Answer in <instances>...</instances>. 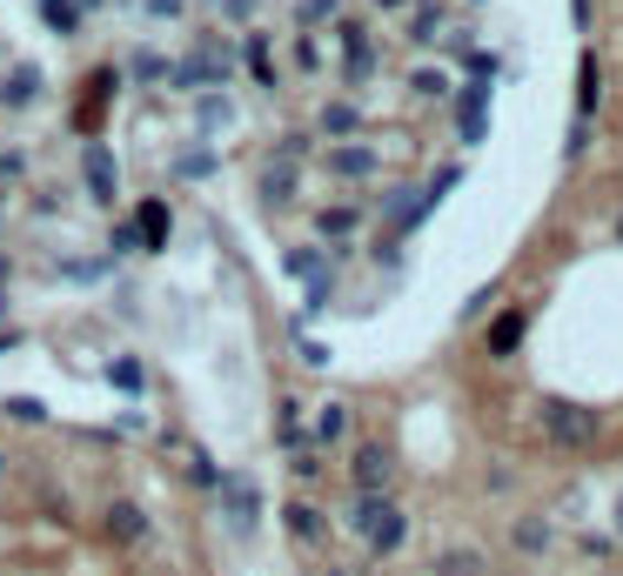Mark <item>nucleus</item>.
I'll return each mask as SVG.
<instances>
[{
	"label": "nucleus",
	"instance_id": "nucleus-21",
	"mask_svg": "<svg viewBox=\"0 0 623 576\" xmlns=\"http://www.w3.org/2000/svg\"><path fill=\"white\" fill-rule=\"evenodd\" d=\"M570 21H577V28H590V0H570Z\"/></svg>",
	"mask_w": 623,
	"mask_h": 576
},
{
	"label": "nucleus",
	"instance_id": "nucleus-8",
	"mask_svg": "<svg viewBox=\"0 0 623 576\" xmlns=\"http://www.w3.org/2000/svg\"><path fill=\"white\" fill-rule=\"evenodd\" d=\"M87 188H95V202H115V161H108V148L87 154Z\"/></svg>",
	"mask_w": 623,
	"mask_h": 576
},
{
	"label": "nucleus",
	"instance_id": "nucleus-26",
	"mask_svg": "<svg viewBox=\"0 0 623 576\" xmlns=\"http://www.w3.org/2000/svg\"><path fill=\"white\" fill-rule=\"evenodd\" d=\"M616 241H623V221H616Z\"/></svg>",
	"mask_w": 623,
	"mask_h": 576
},
{
	"label": "nucleus",
	"instance_id": "nucleus-1",
	"mask_svg": "<svg viewBox=\"0 0 623 576\" xmlns=\"http://www.w3.org/2000/svg\"><path fill=\"white\" fill-rule=\"evenodd\" d=\"M537 423H544V436L557 449H590L603 436V416H597L590 402H570V395H544L537 402Z\"/></svg>",
	"mask_w": 623,
	"mask_h": 576
},
{
	"label": "nucleus",
	"instance_id": "nucleus-5",
	"mask_svg": "<svg viewBox=\"0 0 623 576\" xmlns=\"http://www.w3.org/2000/svg\"><path fill=\"white\" fill-rule=\"evenodd\" d=\"M329 175H342V182L376 175V148H335V154H329Z\"/></svg>",
	"mask_w": 623,
	"mask_h": 576
},
{
	"label": "nucleus",
	"instance_id": "nucleus-6",
	"mask_svg": "<svg viewBox=\"0 0 623 576\" xmlns=\"http://www.w3.org/2000/svg\"><path fill=\"white\" fill-rule=\"evenodd\" d=\"M402 536H409V523H402V510L389 503V510L376 517V530H369V550H376V556H396V550H402Z\"/></svg>",
	"mask_w": 623,
	"mask_h": 576
},
{
	"label": "nucleus",
	"instance_id": "nucleus-11",
	"mask_svg": "<svg viewBox=\"0 0 623 576\" xmlns=\"http://www.w3.org/2000/svg\"><path fill=\"white\" fill-rule=\"evenodd\" d=\"M516 550H523V556H544V550H550V523H544V517H523V523H516Z\"/></svg>",
	"mask_w": 623,
	"mask_h": 576
},
{
	"label": "nucleus",
	"instance_id": "nucleus-14",
	"mask_svg": "<svg viewBox=\"0 0 623 576\" xmlns=\"http://www.w3.org/2000/svg\"><path fill=\"white\" fill-rule=\"evenodd\" d=\"M322 128H329V134L342 141V134H355V128H363V115H355L348 101H335V108H322Z\"/></svg>",
	"mask_w": 623,
	"mask_h": 576
},
{
	"label": "nucleus",
	"instance_id": "nucleus-15",
	"mask_svg": "<svg viewBox=\"0 0 623 576\" xmlns=\"http://www.w3.org/2000/svg\"><path fill=\"white\" fill-rule=\"evenodd\" d=\"M577 67H583V74H577V115H590V108H597V61L583 54Z\"/></svg>",
	"mask_w": 623,
	"mask_h": 576
},
{
	"label": "nucleus",
	"instance_id": "nucleus-20",
	"mask_svg": "<svg viewBox=\"0 0 623 576\" xmlns=\"http://www.w3.org/2000/svg\"><path fill=\"white\" fill-rule=\"evenodd\" d=\"M148 14H161V21H168V14H182V0H148Z\"/></svg>",
	"mask_w": 623,
	"mask_h": 576
},
{
	"label": "nucleus",
	"instance_id": "nucleus-9",
	"mask_svg": "<svg viewBox=\"0 0 623 576\" xmlns=\"http://www.w3.org/2000/svg\"><path fill=\"white\" fill-rule=\"evenodd\" d=\"M282 523H289L302 543H322V530H329V523H322V510H309V503H289V510H282Z\"/></svg>",
	"mask_w": 623,
	"mask_h": 576
},
{
	"label": "nucleus",
	"instance_id": "nucleus-3",
	"mask_svg": "<svg viewBox=\"0 0 623 576\" xmlns=\"http://www.w3.org/2000/svg\"><path fill=\"white\" fill-rule=\"evenodd\" d=\"M523 328H529V315H523V308H503V315L490 322L483 349H490V356H516V349H523Z\"/></svg>",
	"mask_w": 623,
	"mask_h": 576
},
{
	"label": "nucleus",
	"instance_id": "nucleus-2",
	"mask_svg": "<svg viewBox=\"0 0 623 576\" xmlns=\"http://www.w3.org/2000/svg\"><path fill=\"white\" fill-rule=\"evenodd\" d=\"M348 476H355V489H389V476H396V449L389 443H363L348 456Z\"/></svg>",
	"mask_w": 623,
	"mask_h": 576
},
{
	"label": "nucleus",
	"instance_id": "nucleus-10",
	"mask_svg": "<svg viewBox=\"0 0 623 576\" xmlns=\"http://www.w3.org/2000/svg\"><path fill=\"white\" fill-rule=\"evenodd\" d=\"M228 517H235V530H241V536H248V530H255V489H248V482H241V476H235V482H228Z\"/></svg>",
	"mask_w": 623,
	"mask_h": 576
},
{
	"label": "nucleus",
	"instance_id": "nucleus-18",
	"mask_svg": "<svg viewBox=\"0 0 623 576\" xmlns=\"http://www.w3.org/2000/svg\"><path fill=\"white\" fill-rule=\"evenodd\" d=\"M348 228H355V208H329L322 215V235H348Z\"/></svg>",
	"mask_w": 623,
	"mask_h": 576
},
{
	"label": "nucleus",
	"instance_id": "nucleus-19",
	"mask_svg": "<svg viewBox=\"0 0 623 576\" xmlns=\"http://www.w3.org/2000/svg\"><path fill=\"white\" fill-rule=\"evenodd\" d=\"M335 14V0H309V8H302V21H329Z\"/></svg>",
	"mask_w": 623,
	"mask_h": 576
},
{
	"label": "nucleus",
	"instance_id": "nucleus-4",
	"mask_svg": "<svg viewBox=\"0 0 623 576\" xmlns=\"http://www.w3.org/2000/svg\"><path fill=\"white\" fill-rule=\"evenodd\" d=\"M108 536H115V543H141V536H148V517H141V503L115 497V503H108Z\"/></svg>",
	"mask_w": 623,
	"mask_h": 576
},
{
	"label": "nucleus",
	"instance_id": "nucleus-16",
	"mask_svg": "<svg viewBox=\"0 0 623 576\" xmlns=\"http://www.w3.org/2000/svg\"><path fill=\"white\" fill-rule=\"evenodd\" d=\"M342 430H348V416H342V402H329V409H322V416H315V436H322V443H335Z\"/></svg>",
	"mask_w": 623,
	"mask_h": 576
},
{
	"label": "nucleus",
	"instance_id": "nucleus-25",
	"mask_svg": "<svg viewBox=\"0 0 623 576\" xmlns=\"http://www.w3.org/2000/svg\"><path fill=\"white\" fill-rule=\"evenodd\" d=\"M383 8H402V0H383Z\"/></svg>",
	"mask_w": 623,
	"mask_h": 576
},
{
	"label": "nucleus",
	"instance_id": "nucleus-12",
	"mask_svg": "<svg viewBox=\"0 0 623 576\" xmlns=\"http://www.w3.org/2000/svg\"><path fill=\"white\" fill-rule=\"evenodd\" d=\"M135 228H141L148 249H161V241H168V208H161V202H141V221H135Z\"/></svg>",
	"mask_w": 623,
	"mask_h": 576
},
{
	"label": "nucleus",
	"instance_id": "nucleus-22",
	"mask_svg": "<svg viewBox=\"0 0 623 576\" xmlns=\"http://www.w3.org/2000/svg\"><path fill=\"white\" fill-rule=\"evenodd\" d=\"M0 175H21V154L8 148V154H0Z\"/></svg>",
	"mask_w": 623,
	"mask_h": 576
},
{
	"label": "nucleus",
	"instance_id": "nucleus-23",
	"mask_svg": "<svg viewBox=\"0 0 623 576\" xmlns=\"http://www.w3.org/2000/svg\"><path fill=\"white\" fill-rule=\"evenodd\" d=\"M248 8H255V0H228V14H235V21H248Z\"/></svg>",
	"mask_w": 623,
	"mask_h": 576
},
{
	"label": "nucleus",
	"instance_id": "nucleus-17",
	"mask_svg": "<svg viewBox=\"0 0 623 576\" xmlns=\"http://www.w3.org/2000/svg\"><path fill=\"white\" fill-rule=\"evenodd\" d=\"M261 195H269V202H289V195H296V175H289V169H269V182H261Z\"/></svg>",
	"mask_w": 623,
	"mask_h": 576
},
{
	"label": "nucleus",
	"instance_id": "nucleus-7",
	"mask_svg": "<svg viewBox=\"0 0 623 576\" xmlns=\"http://www.w3.org/2000/svg\"><path fill=\"white\" fill-rule=\"evenodd\" d=\"M436 576H483V556L463 550V543H450V550H436Z\"/></svg>",
	"mask_w": 623,
	"mask_h": 576
},
{
	"label": "nucleus",
	"instance_id": "nucleus-13",
	"mask_svg": "<svg viewBox=\"0 0 623 576\" xmlns=\"http://www.w3.org/2000/svg\"><path fill=\"white\" fill-rule=\"evenodd\" d=\"M41 21H47L54 34H74V28H80V14H74V0H41Z\"/></svg>",
	"mask_w": 623,
	"mask_h": 576
},
{
	"label": "nucleus",
	"instance_id": "nucleus-24",
	"mask_svg": "<svg viewBox=\"0 0 623 576\" xmlns=\"http://www.w3.org/2000/svg\"><path fill=\"white\" fill-rule=\"evenodd\" d=\"M616 530H623V497H616Z\"/></svg>",
	"mask_w": 623,
	"mask_h": 576
}]
</instances>
